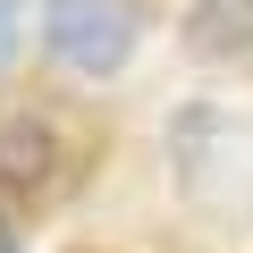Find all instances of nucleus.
Here are the masks:
<instances>
[{
  "instance_id": "f03ea898",
  "label": "nucleus",
  "mask_w": 253,
  "mask_h": 253,
  "mask_svg": "<svg viewBox=\"0 0 253 253\" xmlns=\"http://www.w3.org/2000/svg\"><path fill=\"white\" fill-rule=\"evenodd\" d=\"M144 42V9L135 0H51L42 17V51L68 76H118Z\"/></svg>"
},
{
  "instance_id": "423d86ee",
  "label": "nucleus",
  "mask_w": 253,
  "mask_h": 253,
  "mask_svg": "<svg viewBox=\"0 0 253 253\" xmlns=\"http://www.w3.org/2000/svg\"><path fill=\"white\" fill-rule=\"evenodd\" d=\"M0 253H17V236H9V228H0Z\"/></svg>"
},
{
  "instance_id": "20e7f679",
  "label": "nucleus",
  "mask_w": 253,
  "mask_h": 253,
  "mask_svg": "<svg viewBox=\"0 0 253 253\" xmlns=\"http://www.w3.org/2000/svg\"><path fill=\"white\" fill-rule=\"evenodd\" d=\"M186 51L219 68H253V0H194L186 9Z\"/></svg>"
},
{
  "instance_id": "f257e3e1",
  "label": "nucleus",
  "mask_w": 253,
  "mask_h": 253,
  "mask_svg": "<svg viewBox=\"0 0 253 253\" xmlns=\"http://www.w3.org/2000/svg\"><path fill=\"white\" fill-rule=\"evenodd\" d=\"M169 161H177V186H186L194 211L253 219V118H245V110H219V101L177 110Z\"/></svg>"
},
{
  "instance_id": "39448f33",
  "label": "nucleus",
  "mask_w": 253,
  "mask_h": 253,
  "mask_svg": "<svg viewBox=\"0 0 253 253\" xmlns=\"http://www.w3.org/2000/svg\"><path fill=\"white\" fill-rule=\"evenodd\" d=\"M17 34H26V17H17V0H0V68L17 59Z\"/></svg>"
},
{
  "instance_id": "7ed1b4c3",
  "label": "nucleus",
  "mask_w": 253,
  "mask_h": 253,
  "mask_svg": "<svg viewBox=\"0 0 253 253\" xmlns=\"http://www.w3.org/2000/svg\"><path fill=\"white\" fill-rule=\"evenodd\" d=\"M51 169H59L51 126H42L34 110H17V101H0V186L34 194V186H51Z\"/></svg>"
}]
</instances>
